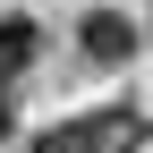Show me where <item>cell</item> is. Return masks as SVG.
Returning a JSON list of instances; mask_svg holds the SVG:
<instances>
[{
    "label": "cell",
    "instance_id": "obj_3",
    "mask_svg": "<svg viewBox=\"0 0 153 153\" xmlns=\"http://www.w3.org/2000/svg\"><path fill=\"white\" fill-rule=\"evenodd\" d=\"M111 128H119V119H76V136H51L43 153H102V145H119Z\"/></svg>",
    "mask_w": 153,
    "mask_h": 153
},
{
    "label": "cell",
    "instance_id": "obj_1",
    "mask_svg": "<svg viewBox=\"0 0 153 153\" xmlns=\"http://www.w3.org/2000/svg\"><path fill=\"white\" fill-rule=\"evenodd\" d=\"M76 43H85L94 60H128L136 26H128V17H111V9H85V17H76Z\"/></svg>",
    "mask_w": 153,
    "mask_h": 153
},
{
    "label": "cell",
    "instance_id": "obj_2",
    "mask_svg": "<svg viewBox=\"0 0 153 153\" xmlns=\"http://www.w3.org/2000/svg\"><path fill=\"white\" fill-rule=\"evenodd\" d=\"M34 51H43V34H34L26 17H0V85H9V76L34 60Z\"/></svg>",
    "mask_w": 153,
    "mask_h": 153
},
{
    "label": "cell",
    "instance_id": "obj_4",
    "mask_svg": "<svg viewBox=\"0 0 153 153\" xmlns=\"http://www.w3.org/2000/svg\"><path fill=\"white\" fill-rule=\"evenodd\" d=\"M0 136H9V102H0Z\"/></svg>",
    "mask_w": 153,
    "mask_h": 153
}]
</instances>
